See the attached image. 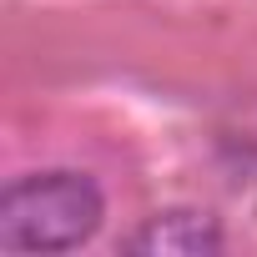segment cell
Returning a JSON list of instances; mask_svg holds the SVG:
<instances>
[{"instance_id": "1", "label": "cell", "mask_w": 257, "mask_h": 257, "mask_svg": "<svg viewBox=\"0 0 257 257\" xmlns=\"http://www.w3.org/2000/svg\"><path fill=\"white\" fill-rule=\"evenodd\" d=\"M106 197L86 172H31L0 197V247L6 252H71L96 237Z\"/></svg>"}, {"instance_id": "2", "label": "cell", "mask_w": 257, "mask_h": 257, "mask_svg": "<svg viewBox=\"0 0 257 257\" xmlns=\"http://www.w3.org/2000/svg\"><path fill=\"white\" fill-rule=\"evenodd\" d=\"M132 252L137 257H212V252H222V227H217L212 212L167 207V212H152L137 227Z\"/></svg>"}]
</instances>
